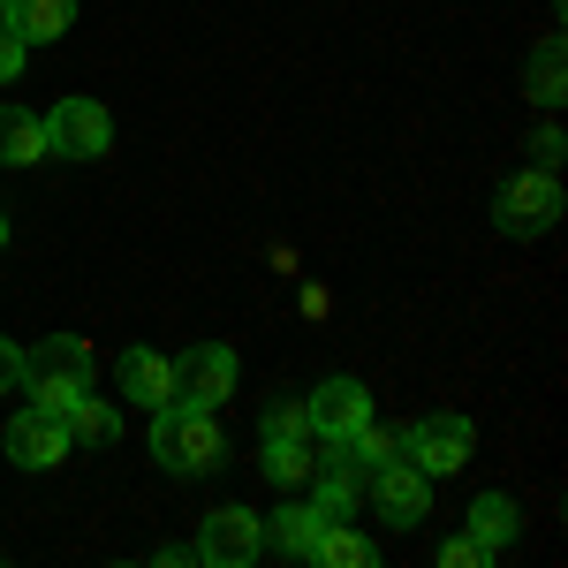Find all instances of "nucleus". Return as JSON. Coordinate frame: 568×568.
Listing matches in <instances>:
<instances>
[{"instance_id":"f257e3e1","label":"nucleus","mask_w":568,"mask_h":568,"mask_svg":"<svg viewBox=\"0 0 568 568\" xmlns=\"http://www.w3.org/2000/svg\"><path fill=\"white\" fill-rule=\"evenodd\" d=\"M152 463L175 470V478H205L227 463V433H220V409H190V402H160L152 409Z\"/></svg>"},{"instance_id":"f03ea898","label":"nucleus","mask_w":568,"mask_h":568,"mask_svg":"<svg viewBox=\"0 0 568 568\" xmlns=\"http://www.w3.org/2000/svg\"><path fill=\"white\" fill-rule=\"evenodd\" d=\"M16 387L31 394L39 409H69L77 394H91V349L77 342V334H45V342H31V349H23Z\"/></svg>"},{"instance_id":"7ed1b4c3","label":"nucleus","mask_w":568,"mask_h":568,"mask_svg":"<svg viewBox=\"0 0 568 568\" xmlns=\"http://www.w3.org/2000/svg\"><path fill=\"white\" fill-rule=\"evenodd\" d=\"M554 220H561V182H554V168H524V175L500 182V197H493V227H500L508 243L546 235Z\"/></svg>"},{"instance_id":"20e7f679","label":"nucleus","mask_w":568,"mask_h":568,"mask_svg":"<svg viewBox=\"0 0 568 568\" xmlns=\"http://www.w3.org/2000/svg\"><path fill=\"white\" fill-rule=\"evenodd\" d=\"M470 455H478V433H470V417H463V409H433V417H417V425L402 433V463H417L425 478L463 470Z\"/></svg>"},{"instance_id":"39448f33","label":"nucleus","mask_w":568,"mask_h":568,"mask_svg":"<svg viewBox=\"0 0 568 568\" xmlns=\"http://www.w3.org/2000/svg\"><path fill=\"white\" fill-rule=\"evenodd\" d=\"M106 144H114V114L99 99H84V91H69L45 114V152L53 160H106Z\"/></svg>"},{"instance_id":"423d86ee","label":"nucleus","mask_w":568,"mask_h":568,"mask_svg":"<svg viewBox=\"0 0 568 568\" xmlns=\"http://www.w3.org/2000/svg\"><path fill=\"white\" fill-rule=\"evenodd\" d=\"M304 425H311V439L318 447H349L364 425H372V387L364 379H326V387H311V402H304Z\"/></svg>"},{"instance_id":"0eeeda50","label":"nucleus","mask_w":568,"mask_h":568,"mask_svg":"<svg viewBox=\"0 0 568 568\" xmlns=\"http://www.w3.org/2000/svg\"><path fill=\"white\" fill-rule=\"evenodd\" d=\"M69 447H77V433H69L61 409H39V402L16 409V425H8V463L16 470H61Z\"/></svg>"},{"instance_id":"6e6552de","label":"nucleus","mask_w":568,"mask_h":568,"mask_svg":"<svg viewBox=\"0 0 568 568\" xmlns=\"http://www.w3.org/2000/svg\"><path fill=\"white\" fill-rule=\"evenodd\" d=\"M364 493H372V508H379V524H394V530H417L425 516H433V478L417 470V463H379L372 478H364Z\"/></svg>"},{"instance_id":"1a4fd4ad","label":"nucleus","mask_w":568,"mask_h":568,"mask_svg":"<svg viewBox=\"0 0 568 568\" xmlns=\"http://www.w3.org/2000/svg\"><path fill=\"white\" fill-rule=\"evenodd\" d=\"M265 554V524L251 508H213L197 524V561L205 568H251Z\"/></svg>"},{"instance_id":"9d476101","label":"nucleus","mask_w":568,"mask_h":568,"mask_svg":"<svg viewBox=\"0 0 568 568\" xmlns=\"http://www.w3.org/2000/svg\"><path fill=\"white\" fill-rule=\"evenodd\" d=\"M227 394H235V349H227V342H197L190 356H175V402L220 409Z\"/></svg>"},{"instance_id":"9b49d317","label":"nucleus","mask_w":568,"mask_h":568,"mask_svg":"<svg viewBox=\"0 0 568 568\" xmlns=\"http://www.w3.org/2000/svg\"><path fill=\"white\" fill-rule=\"evenodd\" d=\"M114 379H122V394H130L136 409H160V402H175V356L136 342V349L114 356Z\"/></svg>"},{"instance_id":"f8f14e48","label":"nucleus","mask_w":568,"mask_h":568,"mask_svg":"<svg viewBox=\"0 0 568 568\" xmlns=\"http://www.w3.org/2000/svg\"><path fill=\"white\" fill-rule=\"evenodd\" d=\"M356 500H364V470H356L349 455L334 447V455H326V463L311 470V508H318L326 524H349V516H356Z\"/></svg>"},{"instance_id":"ddd939ff","label":"nucleus","mask_w":568,"mask_h":568,"mask_svg":"<svg viewBox=\"0 0 568 568\" xmlns=\"http://www.w3.org/2000/svg\"><path fill=\"white\" fill-rule=\"evenodd\" d=\"M39 152H45V114L0 99V168H39Z\"/></svg>"},{"instance_id":"4468645a","label":"nucleus","mask_w":568,"mask_h":568,"mask_svg":"<svg viewBox=\"0 0 568 568\" xmlns=\"http://www.w3.org/2000/svg\"><path fill=\"white\" fill-rule=\"evenodd\" d=\"M8 23H16L23 45H53V39H69L77 0H8Z\"/></svg>"},{"instance_id":"2eb2a0df","label":"nucleus","mask_w":568,"mask_h":568,"mask_svg":"<svg viewBox=\"0 0 568 568\" xmlns=\"http://www.w3.org/2000/svg\"><path fill=\"white\" fill-rule=\"evenodd\" d=\"M326 455H334V447H318V439H265V455H258V470L273 485H311V470H318V463H326Z\"/></svg>"},{"instance_id":"dca6fc26","label":"nucleus","mask_w":568,"mask_h":568,"mask_svg":"<svg viewBox=\"0 0 568 568\" xmlns=\"http://www.w3.org/2000/svg\"><path fill=\"white\" fill-rule=\"evenodd\" d=\"M516 530H524V508H516L508 493H478V500H470V530H463V538H478L485 554H500Z\"/></svg>"},{"instance_id":"f3484780","label":"nucleus","mask_w":568,"mask_h":568,"mask_svg":"<svg viewBox=\"0 0 568 568\" xmlns=\"http://www.w3.org/2000/svg\"><path fill=\"white\" fill-rule=\"evenodd\" d=\"M524 91L530 99H538V106H546V114H554V106H561V31H546V39L530 45V61H524Z\"/></svg>"},{"instance_id":"a211bd4d","label":"nucleus","mask_w":568,"mask_h":568,"mask_svg":"<svg viewBox=\"0 0 568 568\" xmlns=\"http://www.w3.org/2000/svg\"><path fill=\"white\" fill-rule=\"evenodd\" d=\"M61 417H69L77 447H106V439L122 433V409H114V402H99V387H91V394H77V402H69Z\"/></svg>"},{"instance_id":"6ab92c4d","label":"nucleus","mask_w":568,"mask_h":568,"mask_svg":"<svg viewBox=\"0 0 568 568\" xmlns=\"http://www.w3.org/2000/svg\"><path fill=\"white\" fill-rule=\"evenodd\" d=\"M311 561H318V568H372V561H379V546H372L364 530H349V524H326V530H318V546H311Z\"/></svg>"},{"instance_id":"aec40b11","label":"nucleus","mask_w":568,"mask_h":568,"mask_svg":"<svg viewBox=\"0 0 568 568\" xmlns=\"http://www.w3.org/2000/svg\"><path fill=\"white\" fill-rule=\"evenodd\" d=\"M318 530H326V516H318V508H311V500H304V508H281L265 538H273L281 554H304V561H311V546H318Z\"/></svg>"},{"instance_id":"412c9836","label":"nucleus","mask_w":568,"mask_h":568,"mask_svg":"<svg viewBox=\"0 0 568 568\" xmlns=\"http://www.w3.org/2000/svg\"><path fill=\"white\" fill-rule=\"evenodd\" d=\"M342 455H349L356 470H364V478H372V470H379V463H394V455H402V433H387V425H364V433H356L349 447H342Z\"/></svg>"},{"instance_id":"4be33fe9","label":"nucleus","mask_w":568,"mask_h":568,"mask_svg":"<svg viewBox=\"0 0 568 568\" xmlns=\"http://www.w3.org/2000/svg\"><path fill=\"white\" fill-rule=\"evenodd\" d=\"M258 433L265 439H304V402H265V417H258Z\"/></svg>"},{"instance_id":"5701e85b","label":"nucleus","mask_w":568,"mask_h":568,"mask_svg":"<svg viewBox=\"0 0 568 568\" xmlns=\"http://www.w3.org/2000/svg\"><path fill=\"white\" fill-rule=\"evenodd\" d=\"M23 61H31V45L16 39V23L0 16V84H16V77H23Z\"/></svg>"},{"instance_id":"b1692460","label":"nucleus","mask_w":568,"mask_h":568,"mask_svg":"<svg viewBox=\"0 0 568 568\" xmlns=\"http://www.w3.org/2000/svg\"><path fill=\"white\" fill-rule=\"evenodd\" d=\"M561 152H568V136H561V122H546V130L530 136V168H561Z\"/></svg>"},{"instance_id":"393cba45","label":"nucleus","mask_w":568,"mask_h":568,"mask_svg":"<svg viewBox=\"0 0 568 568\" xmlns=\"http://www.w3.org/2000/svg\"><path fill=\"white\" fill-rule=\"evenodd\" d=\"M493 561V554H485L478 538H447V546H439V568H485Z\"/></svg>"},{"instance_id":"a878e982","label":"nucleus","mask_w":568,"mask_h":568,"mask_svg":"<svg viewBox=\"0 0 568 568\" xmlns=\"http://www.w3.org/2000/svg\"><path fill=\"white\" fill-rule=\"evenodd\" d=\"M197 561V546H160V554H152V568H190Z\"/></svg>"},{"instance_id":"bb28decb","label":"nucleus","mask_w":568,"mask_h":568,"mask_svg":"<svg viewBox=\"0 0 568 568\" xmlns=\"http://www.w3.org/2000/svg\"><path fill=\"white\" fill-rule=\"evenodd\" d=\"M16 364H23V349H16V342H0V394L16 387Z\"/></svg>"},{"instance_id":"cd10ccee","label":"nucleus","mask_w":568,"mask_h":568,"mask_svg":"<svg viewBox=\"0 0 568 568\" xmlns=\"http://www.w3.org/2000/svg\"><path fill=\"white\" fill-rule=\"evenodd\" d=\"M0 243H8V220H0Z\"/></svg>"},{"instance_id":"c85d7f7f","label":"nucleus","mask_w":568,"mask_h":568,"mask_svg":"<svg viewBox=\"0 0 568 568\" xmlns=\"http://www.w3.org/2000/svg\"><path fill=\"white\" fill-rule=\"evenodd\" d=\"M0 16H8V0H0Z\"/></svg>"}]
</instances>
